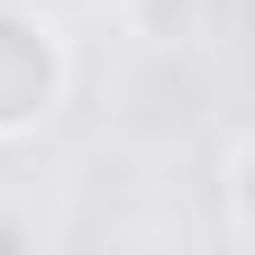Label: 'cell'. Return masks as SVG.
<instances>
[{
    "label": "cell",
    "instance_id": "cell-1",
    "mask_svg": "<svg viewBox=\"0 0 255 255\" xmlns=\"http://www.w3.org/2000/svg\"><path fill=\"white\" fill-rule=\"evenodd\" d=\"M64 91H73V46L37 0H0V146H27L55 128Z\"/></svg>",
    "mask_w": 255,
    "mask_h": 255
},
{
    "label": "cell",
    "instance_id": "cell-2",
    "mask_svg": "<svg viewBox=\"0 0 255 255\" xmlns=\"http://www.w3.org/2000/svg\"><path fill=\"white\" fill-rule=\"evenodd\" d=\"M119 18H128V37H146L164 55L210 37V0H119Z\"/></svg>",
    "mask_w": 255,
    "mask_h": 255
},
{
    "label": "cell",
    "instance_id": "cell-3",
    "mask_svg": "<svg viewBox=\"0 0 255 255\" xmlns=\"http://www.w3.org/2000/svg\"><path fill=\"white\" fill-rule=\"evenodd\" d=\"M246 173H255V146L228 137V155H219V246H246L255 219H246Z\"/></svg>",
    "mask_w": 255,
    "mask_h": 255
}]
</instances>
